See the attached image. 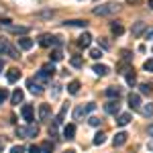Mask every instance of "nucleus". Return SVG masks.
<instances>
[{
  "label": "nucleus",
  "mask_w": 153,
  "mask_h": 153,
  "mask_svg": "<svg viewBox=\"0 0 153 153\" xmlns=\"http://www.w3.org/2000/svg\"><path fill=\"white\" fill-rule=\"evenodd\" d=\"M104 141H106V135H104V133H96V135H94V141H92V143H94V145H102Z\"/></svg>",
  "instance_id": "obj_29"
},
{
  "label": "nucleus",
  "mask_w": 153,
  "mask_h": 153,
  "mask_svg": "<svg viewBox=\"0 0 153 153\" xmlns=\"http://www.w3.org/2000/svg\"><path fill=\"white\" fill-rule=\"evenodd\" d=\"M129 123H131V114L129 112H120V114L117 117V125L118 127H127Z\"/></svg>",
  "instance_id": "obj_16"
},
{
  "label": "nucleus",
  "mask_w": 153,
  "mask_h": 153,
  "mask_svg": "<svg viewBox=\"0 0 153 153\" xmlns=\"http://www.w3.org/2000/svg\"><path fill=\"white\" fill-rule=\"evenodd\" d=\"M70 63L74 65V68H82V65H84V61H82V57H80V55H74V57L70 59Z\"/></svg>",
  "instance_id": "obj_30"
},
{
  "label": "nucleus",
  "mask_w": 153,
  "mask_h": 153,
  "mask_svg": "<svg viewBox=\"0 0 153 153\" xmlns=\"http://www.w3.org/2000/svg\"><path fill=\"white\" fill-rule=\"evenodd\" d=\"M125 80H127V84H129V86H135V84H137V76H135V70L127 71V74H125Z\"/></svg>",
  "instance_id": "obj_23"
},
{
  "label": "nucleus",
  "mask_w": 153,
  "mask_h": 153,
  "mask_svg": "<svg viewBox=\"0 0 153 153\" xmlns=\"http://www.w3.org/2000/svg\"><path fill=\"white\" fill-rule=\"evenodd\" d=\"M23 90H21V88H16V90H14V92H12V96H10V102L12 104H19V102H23Z\"/></svg>",
  "instance_id": "obj_20"
},
{
  "label": "nucleus",
  "mask_w": 153,
  "mask_h": 153,
  "mask_svg": "<svg viewBox=\"0 0 153 153\" xmlns=\"http://www.w3.org/2000/svg\"><path fill=\"white\" fill-rule=\"evenodd\" d=\"M145 39H153V27H151V29H147V31H145Z\"/></svg>",
  "instance_id": "obj_43"
},
{
  "label": "nucleus",
  "mask_w": 153,
  "mask_h": 153,
  "mask_svg": "<svg viewBox=\"0 0 153 153\" xmlns=\"http://www.w3.org/2000/svg\"><path fill=\"white\" fill-rule=\"evenodd\" d=\"M98 45H100L102 49H108V47H110V43H108L106 39H98Z\"/></svg>",
  "instance_id": "obj_42"
},
{
  "label": "nucleus",
  "mask_w": 153,
  "mask_h": 153,
  "mask_svg": "<svg viewBox=\"0 0 153 153\" xmlns=\"http://www.w3.org/2000/svg\"><path fill=\"white\" fill-rule=\"evenodd\" d=\"M49 117H51V106L41 104L39 106V120H49Z\"/></svg>",
  "instance_id": "obj_10"
},
{
  "label": "nucleus",
  "mask_w": 153,
  "mask_h": 153,
  "mask_svg": "<svg viewBox=\"0 0 153 153\" xmlns=\"http://www.w3.org/2000/svg\"><path fill=\"white\" fill-rule=\"evenodd\" d=\"M53 147H55V145H53V141L41 143V151H43V153H51V151H53Z\"/></svg>",
  "instance_id": "obj_26"
},
{
  "label": "nucleus",
  "mask_w": 153,
  "mask_h": 153,
  "mask_svg": "<svg viewBox=\"0 0 153 153\" xmlns=\"http://www.w3.org/2000/svg\"><path fill=\"white\" fill-rule=\"evenodd\" d=\"M2 149H4V143L0 141V153H2Z\"/></svg>",
  "instance_id": "obj_48"
},
{
  "label": "nucleus",
  "mask_w": 153,
  "mask_h": 153,
  "mask_svg": "<svg viewBox=\"0 0 153 153\" xmlns=\"http://www.w3.org/2000/svg\"><path fill=\"white\" fill-rule=\"evenodd\" d=\"M90 57L92 59H100L102 57V51H100V49H90Z\"/></svg>",
  "instance_id": "obj_34"
},
{
  "label": "nucleus",
  "mask_w": 153,
  "mask_h": 153,
  "mask_svg": "<svg viewBox=\"0 0 153 153\" xmlns=\"http://www.w3.org/2000/svg\"><path fill=\"white\" fill-rule=\"evenodd\" d=\"M143 0H127V4H133V6H137V4H141Z\"/></svg>",
  "instance_id": "obj_44"
},
{
  "label": "nucleus",
  "mask_w": 153,
  "mask_h": 153,
  "mask_svg": "<svg viewBox=\"0 0 153 153\" xmlns=\"http://www.w3.org/2000/svg\"><path fill=\"white\" fill-rule=\"evenodd\" d=\"M110 31H112V35L118 37V35H123V33H125V27L117 21V23H110Z\"/></svg>",
  "instance_id": "obj_22"
},
{
  "label": "nucleus",
  "mask_w": 153,
  "mask_h": 153,
  "mask_svg": "<svg viewBox=\"0 0 153 153\" xmlns=\"http://www.w3.org/2000/svg\"><path fill=\"white\" fill-rule=\"evenodd\" d=\"M94 108H96V104H94V102H88L86 106H78V108L74 110V118H76V120H80V118H82V117H86L88 112H92Z\"/></svg>",
  "instance_id": "obj_3"
},
{
  "label": "nucleus",
  "mask_w": 153,
  "mask_h": 153,
  "mask_svg": "<svg viewBox=\"0 0 153 153\" xmlns=\"http://www.w3.org/2000/svg\"><path fill=\"white\" fill-rule=\"evenodd\" d=\"M63 25H68V27H80V29H86V27H88V21H82V19H71V21H65Z\"/></svg>",
  "instance_id": "obj_17"
},
{
  "label": "nucleus",
  "mask_w": 153,
  "mask_h": 153,
  "mask_svg": "<svg viewBox=\"0 0 153 153\" xmlns=\"http://www.w3.org/2000/svg\"><path fill=\"white\" fill-rule=\"evenodd\" d=\"M88 123H90L92 127H100V123H102V120H100V118H96V117H90V118H88Z\"/></svg>",
  "instance_id": "obj_37"
},
{
  "label": "nucleus",
  "mask_w": 153,
  "mask_h": 153,
  "mask_svg": "<svg viewBox=\"0 0 153 153\" xmlns=\"http://www.w3.org/2000/svg\"><path fill=\"white\" fill-rule=\"evenodd\" d=\"M59 92H61V86H59V84H55V86H53V92H51V98H57Z\"/></svg>",
  "instance_id": "obj_38"
},
{
  "label": "nucleus",
  "mask_w": 153,
  "mask_h": 153,
  "mask_svg": "<svg viewBox=\"0 0 153 153\" xmlns=\"http://www.w3.org/2000/svg\"><path fill=\"white\" fill-rule=\"evenodd\" d=\"M80 88H82V84L78 82V80H71V82L68 84V92H70V94H78Z\"/></svg>",
  "instance_id": "obj_21"
},
{
  "label": "nucleus",
  "mask_w": 153,
  "mask_h": 153,
  "mask_svg": "<svg viewBox=\"0 0 153 153\" xmlns=\"http://www.w3.org/2000/svg\"><path fill=\"white\" fill-rule=\"evenodd\" d=\"M149 137H153V123L149 125Z\"/></svg>",
  "instance_id": "obj_46"
},
{
  "label": "nucleus",
  "mask_w": 153,
  "mask_h": 153,
  "mask_svg": "<svg viewBox=\"0 0 153 153\" xmlns=\"http://www.w3.org/2000/svg\"><path fill=\"white\" fill-rule=\"evenodd\" d=\"M8 31H12V33H16V35H25V33H29V27H14L12 25Z\"/></svg>",
  "instance_id": "obj_25"
},
{
  "label": "nucleus",
  "mask_w": 153,
  "mask_h": 153,
  "mask_svg": "<svg viewBox=\"0 0 153 153\" xmlns=\"http://www.w3.org/2000/svg\"><path fill=\"white\" fill-rule=\"evenodd\" d=\"M110 100H118V96H120V90L118 88H114V86H110V88H106V92H104Z\"/></svg>",
  "instance_id": "obj_18"
},
{
  "label": "nucleus",
  "mask_w": 153,
  "mask_h": 153,
  "mask_svg": "<svg viewBox=\"0 0 153 153\" xmlns=\"http://www.w3.org/2000/svg\"><path fill=\"white\" fill-rule=\"evenodd\" d=\"M92 70H94V74L96 76H106V74H108V65H104V63H96L94 68H92Z\"/></svg>",
  "instance_id": "obj_19"
},
{
  "label": "nucleus",
  "mask_w": 153,
  "mask_h": 153,
  "mask_svg": "<svg viewBox=\"0 0 153 153\" xmlns=\"http://www.w3.org/2000/svg\"><path fill=\"white\" fill-rule=\"evenodd\" d=\"M6 53H8V55H10L12 59H16V57H19V49H16V47H12V45L8 47V51H6Z\"/></svg>",
  "instance_id": "obj_35"
},
{
  "label": "nucleus",
  "mask_w": 153,
  "mask_h": 153,
  "mask_svg": "<svg viewBox=\"0 0 153 153\" xmlns=\"http://www.w3.org/2000/svg\"><path fill=\"white\" fill-rule=\"evenodd\" d=\"M19 80H21V71L16 70V68H12V70L6 71V82L8 84H16Z\"/></svg>",
  "instance_id": "obj_8"
},
{
  "label": "nucleus",
  "mask_w": 153,
  "mask_h": 153,
  "mask_svg": "<svg viewBox=\"0 0 153 153\" xmlns=\"http://www.w3.org/2000/svg\"><path fill=\"white\" fill-rule=\"evenodd\" d=\"M139 90H141V94L149 96V94H151V84H141V86H139Z\"/></svg>",
  "instance_id": "obj_32"
},
{
  "label": "nucleus",
  "mask_w": 153,
  "mask_h": 153,
  "mask_svg": "<svg viewBox=\"0 0 153 153\" xmlns=\"http://www.w3.org/2000/svg\"><path fill=\"white\" fill-rule=\"evenodd\" d=\"M127 139H129V135L125 131H118L117 135H114V139H112V143H114V147H120V145L127 143Z\"/></svg>",
  "instance_id": "obj_9"
},
{
  "label": "nucleus",
  "mask_w": 153,
  "mask_h": 153,
  "mask_svg": "<svg viewBox=\"0 0 153 153\" xmlns=\"http://www.w3.org/2000/svg\"><path fill=\"white\" fill-rule=\"evenodd\" d=\"M2 12H4V6L0 4V19H2Z\"/></svg>",
  "instance_id": "obj_47"
},
{
  "label": "nucleus",
  "mask_w": 153,
  "mask_h": 153,
  "mask_svg": "<svg viewBox=\"0 0 153 153\" xmlns=\"http://www.w3.org/2000/svg\"><path fill=\"white\" fill-rule=\"evenodd\" d=\"M141 114H143V117H147V118L153 117V104H145L141 108Z\"/></svg>",
  "instance_id": "obj_27"
},
{
  "label": "nucleus",
  "mask_w": 153,
  "mask_h": 153,
  "mask_svg": "<svg viewBox=\"0 0 153 153\" xmlns=\"http://www.w3.org/2000/svg\"><path fill=\"white\" fill-rule=\"evenodd\" d=\"M76 137V125H65L63 127V139H74Z\"/></svg>",
  "instance_id": "obj_15"
},
{
  "label": "nucleus",
  "mask_w": 153,
  "mask_h": 153,
  "mask_svg": "<svg viewBox=\"0 0 153 153\" xmlns=\"http://www.w3.org/2000/svg\"><path fill=\"white\" fill-rule=\"evenodd\" d=\"M10 153H25V147L23 145H14V147L10 149Z\"/></svg>",
  "instance_id": "obj_41"
},
{
  "label": "nucleus",
  "mask_w": 153,
  "mask_h": 153,
  "mask_svg": "<svg viewBox=\"0 0 153 153\" xmlns=\"http://www.w3.org/2000/svg\"><path fill=\"white\" fill-rule=\"evenodd\" d=\"M143 70L145 71H153V59H147V61L143 63Z\"/></svg>",
  "instance_id": "obj_36"
},
{
  "label": "nucleus",
  "mask_w": 153,
  "mask_h": 153,
  "mask_svg": "<svg viewBox=\"0 0 153 153\" xmlns=\"http://www.w3.org/2000/svg\"><path fill=\"white\" fill-rule=\"evenodd\" d=\"M8 47H10V45H8V41H6L4 37H0V55H2V53H6Z\"/></svg>",
  "instance_id": "obj_31"
},
{
  "label": "nucleus",
  "mask_w": 153,
  "mask_h": 153,
  "mask_svg": "<svg viewBox=\"0 0 153 153\" xmlns=\"http://www.w3.org/2000/svg\"><path fill=\"white\" fill-rule=\"evenodd\" d=\"M29 153H43L41 151V145H31L29 147Z\"/></svg>",
  "instance_id": "obj_40"
},
{
  "label": "nucleus",
  "mask_w": 153,
  "mask_h": 153,
  "mask_svg": "<svg viewBox=\"0 0 153 153\" xmlns=\"http://www.w3.org/2000/svg\"><path fill=\"white\" fill-rule=\"evenodd\" d=\"M16 45L21 49H25V51H29V49L33 47V39H29V37H19V39H16Z\"/></svg>",
  "instance_id": "obj_11"
},
{
  "label": "nucleus",
  "mask_w": 153,
  "mask_h": 153,
  "mask_svg": "<svg viewBox=\"0 0 153 153\" xmlns=\"http://www.w3.org/2000/svg\"><path fill=\"white\" fill-rule=\"evenodd\" d=\"M145 31H147V25L143 23V21H137V23L133 25V29H131V35L133 37H141Z\"/></svg>",
  "instance_id": "obj_5"
},
{
  "label": "nucleus",
  "mask_w": 153,
  "mask_h": 153,
  "mask_svg": "<svg viewBox=\"0 0 153 153\" xmlns=\"http://www.w3.org/2000/svg\"><path fill=\"white\" fill-rule=\"evenodd\" d=\"M27 88H29L33 94H43V86L37 82V80H33V78H31V80H27Z\"/></svg>",
  "instance_id": "obj_6"
},
{
  "label": "nucleus",
  "mask_w": 153,
  "mask_h": 153,
  "mask_svg": "<svg viewBox=\"0 0 153 153\" xmlns=\"http://www.w3.org/2000/svg\"><path fill=\"white\" fill-rule=\"evenodd\" d=\"M129 106L133 110H139V108H141V96L139 94H129Z\"/></svg>",
  "instance_id": "obj_12"
},
{
  "label": "nucleus",
  "mask_w": 153,
  "mask_h": 153,
  "mask_svg": "<svg viewBox=\"0 0 153 153\" xmlns=\"http://www.w3.org/2000/svg\"><path fill=\"white\" fill-rule=\"evenodd\" d=\"M118 10H120V4H118V2H106V4L96 6L92 12H94L96 16H112V14H117Z\"/></svg>",
  "instance_id": "obj_1"
},
{
  "label": "nucleus",
  "mask_w": 153,
  "mask_h": 153,
  "mask_svg": "<svg viewBox=\"0 0 153 153\" xmlns=\"http://www.w3.org/2000/svg\"><path fill=\"white\" fill-rule=\"evenodd\" d=\"M49 57H51V61H59V59L63 57V53H61V49H53V51H51V55H49Z\"/></svg>",
  "instance_id": "obj_28"
},
{
  "label": "nucleus",
  "mask_w": 153,
  "mask_h": 153,
  "mask_svg": "<svg viewBox=\"0 0 153 153\" xmlns=\"http://www.w3.org/2000/svg\"><path fill=\"white\" fill-rule=\"evenodd\" d=\"M78 45L82 49H88L90 45H92V35H88V33H84L80 39H78Z\"/></svg>",
  "instance_id": "obj_13"
},
{
  "label": "nucleus",
  "mask_w": 153,
  "mask_h": 153,
  "mask_svg": "<svg viewBox=\"0 0 153 153\" xmlns=\"http://www.w3.org/2000/svg\"><path fill=\"white\" fill-rule=\"evenodd\" d=\"M149 8H153V0H149Z\"/></svg>",
  "instance_id": "obj_50"
},
{
  "label": "nucleus",
  "mask_w": 153,
  "mask_h": 153,
  "mask_svg": "<svg viewBox=\"0 0 153 153\" xmlns=\"http://www.w3.org/2000/svg\"><path fill=\"white\" fill-rule=\"evenodd\" d=\"M104 110L108 114H120V104H118V100H110V102H106L104 104Z\"/></svg>",
  "instance_id": "obj_4"
},
{
  "label": "nucleus",
  "mask_w": 153,
  "mask_h": 153,
  "mask_svg": "<svg viewBox=\"0 0 153 153\" xmlns=\"http://www.w3.org/2000/svg\"><path fill=\"white\" fill-rule=\"evenodd\" d=\"M37 135H39V127L31 123V125L27 127V137H37Z\"/></svg>",
  "instance_id": "obj_24"
},
{
  "label": "nucleus",
  "mask_w": 153,
  "mask_h": 153,
  "mask_svg": "<svg viewBox=\"0 0 153 153\" xmlns=\"http://www.w3.org/2000/svg\"><path fill=\"white\" fill-rule=\"evenodd\" d=\"M63 153H76V151H74V149H68V151H63Z\"/></svg>",
  "instance_id": "obj_49"
},
{
  "label": "nucleus",
  "mask_w": 153,
  "mask_h": 153,
  "mask_svg": "<svg viewBox=\"0 0 153 153\" xmlns=\"http://www.w3.org/2000/svg\"><path fill=\"white\" fill-rule=\"evenodd\" d=\"M149 149H151V151H153V143H149Z\"/></svg>",
  "instance_id": "obj_51"
},
{
  "label": "nucleus",
  "mask_w": 153,
  "mask_h": 153,
  "mask_svg": "<svg viewBox=\"0 0 153 153\" xmlns=\"http://www.w3.org/2000/svg\"><path fill=\"white\" fill-rule=\"evenodd\" d=\"M2 70H4V59H0V74H2Z\"/></svg>",
  "instance_id": "obj_45"
},
{
  "label": "nucleus",
  "mask_w": 153,
  "mask_h": 153,
  "mask_svg": "<svg viewBox=\"0 0 153 153\" xmlns=\"http://www.w3.org/2000/svg\"><path fill=\"white\" fill-rule=\"evenodd\" d=\"M33 104H25L23 108H21V114H23V118L27 120V123H33Z\"/></svg>",
  "instance_id": "obj_7"
},
{
  "label": "nucleus",
  "mask_w": 153,
  "mask_h": 153,
  "mask_svg": "<svg viewBox=\"0 0 153 153\" xmlns=\"http://www.w3.org/2000/svg\"><path fill=\"white\" fill-rule=\"evenodd\" d=\"M39 45H41V47H51V45H55V37H51V35H41V39H39Z\"/></svg>",
  "instance_id": "obj_14"
},
{
  "label": "nucleus",
  "mask_w": 153,
  "mask_h": 153,
  "mask_svg": "<svg viewBox=\"0 0 153 153\" xmlns=\"http://www.w3.org/2000/svg\"><path fill=\"white\" fill-rule=\"evenodd\" d=\"M53 74H55V65H53V61H51V63H47V65H43L41 70L37 71L35 80H37V82H49V80L53 78Z\"/></svg>",
  "instance_id": "obj_2"
},
{
  "label": "nucleus",
  "mask_w": 153,
  "mask_h": 153,
  "mask_svg": "<svg viewBox=\"0 0 153 153\" xmlns=\"http://www.w3.org/2000/svg\"><path fill=\"white\" fill-rule=\"evenodd\" d=\"M16 137L19 139H27V127H19L16 129Z\"/></svg>",
  "instance_id": "obj_33"
},
{
  "label": "nucleus",
  "mask_w": 153,
  "mask_h": 153,
  "mask_svg": "<svg viewBox=\"0 0 153 153\" xmlns=\"http://www.w3.org/2000/svg\"><path fill=\"white\" fill-rule=\"evenodd\" d=\"M6 98H8V90L6 88H0V102H4Z\"/></svg>",
  "instance_id": "obj_39"
}]
</instances>
